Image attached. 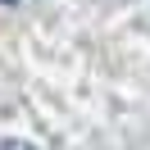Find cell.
Segmentation results:
<instances>
[{
  "label": "cell",
  "instance_id": "cell-1",
  "mask_svg": "<svg viewBox=\"0 0 150 150\" xmlns=\"http://www.w3.org/2000/svg\"><path fill=\"white\" fill-rule=\"evenodd\" d=\"M0 150H37V146H28V141H0Z\"/></svg>",
  "mask_w": 150,
  "mask_h": 150
}]
</instances>
